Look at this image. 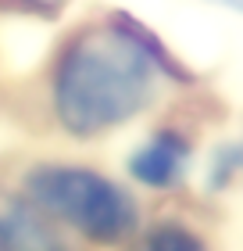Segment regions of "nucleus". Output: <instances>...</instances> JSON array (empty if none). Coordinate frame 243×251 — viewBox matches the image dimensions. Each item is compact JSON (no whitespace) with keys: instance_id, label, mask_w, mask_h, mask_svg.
<instances>
[{"instance_id":"1","label":"nucleus","mask_w":243,"mask_h":251,"mask_svg":"<svg viewBox=\"0 0 243 251\" xmlns=\"http://www.w3.org/2000/svg\"><path fill=\"white\" fill-rule=\"evenodd\" d=\"M161 75L176 72L140 25L122 18L86 25L68 40L54 65V119L75 140L111 133L150 108Z\"/></svg>"},{"instance_id":"2","label":"nucleus","mask_w":243,"mask_h":251,"mask_svg":"<svg viewBox=\"0 0 243 251\" xmlns=\"http://www.w3.org/2000/svg\"><path fill=\"white\" fill-rule=\"evenodd\" d=\"M25 198L93 244L129 241L140 226V204L133 194L86 165L43 162L29 169Z\"/></svg>"},{"instance_id":"3","label":"nucleus","mask_w":243,"mask_h":251,"mask_svg":"<svg viewBox=\"0 0 243 251\" xmlns=\"http://www.w3.org/2000/svg\"><path fill=\"white\" fill-rule=\"evenodd\" d=\"M190 165V140L176 129H157L129 154V176L147 190H172Z\"/></svg>"},{"instance_id":"4","label":"nucleus","mask_w":243,"mask_h":251,"mask_svg":"<svg viewBox=\"0 0 243 251\" xmlns=\"http://www.w3.org/2000/svg\"><path fill=\"white\" fill-rule=\"evenodd\" d=\"M0 251H72L57 230V219L36 201L0 204Z\"/></svg>"},{"instance_id":"5","label":"nucleus","mask_w":243,"mask_h":251,"mask_svg":"<svg viewBox=\"0 0 243 251\" xmlns=\"http://www.w3.org/2000/svg\"><path fill=\"white\" fill-rule=\"evenodd\" d=\"M133 251H204V241L182 223H161Z\"/></svg>"},{"instance_id":"6","label":"nucleus","mask_w":243,"mask_h":251,"mask_svg":"<svg viewBox=\"0 0 243 251\" xmlns=\"http://www.w3.org/2000/svg\"><path fill=\"white\" fill-rule=\"evenodd\" d=\"M4 4H15V7H22V11H32V15H57L68 0H4Z\"/></svg>"},{"instance_id":"7","label":"nucleus","mask_w":243,"mask_h":251,"mask_svg":"<svg viewBox=\"0 0 243 251\" xmlns=\"http://www.w3.org/2000/svg\"><path fill=\"white\" fill-rule=\"evenodd\" d=\"M218 4H225V7H233V11H240V15H243V0H218Z\"/></svg>"}]
</instances>
